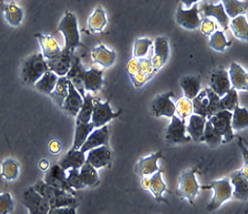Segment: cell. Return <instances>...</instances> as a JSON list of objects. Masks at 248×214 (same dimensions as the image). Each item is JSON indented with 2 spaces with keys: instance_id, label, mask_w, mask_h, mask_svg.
<instances>
[{
  "instance_id": "ba28073f",
  "label": "cell",
  "mask_w": 248,
  "mask_h": 214,
  "mask_svg": "<svg viewBox=\"0 0 248 214\" xmlns=\"http://www.w3.org/2000/svg\"><path fill=\"white\" fill-rule=\"evenodd\" d=\"M22 204L26 207L29 214H47L50 211L47 201L33 186H31L23 192Z\"/></svg>"
},
{
  "instance_id": "816d5d0a",
  "label": "cell",
  "mask_w": 248,
  "mask_h": 214,
  "mask_svg": "<svg viewBox=\"0 0 248 214\" xmlns=\"http://www.w3.org/2000/svg\"><path fill=\"white\" fill-rule=\"evenodd\" d=\"M217 25L216 23L210 19H204L201 23V32L205 35H211L216 31Z\"/></svg>"
},
{
  "instance_id": "1f68e13d",
  "label": "cell",
  "mask_w": 248,
  "mask_h": 214,
  "mask_svg": "<svg viewBox=\"0 0 248 214\" xmlns=\"http://www.w3.org/2000/svg\"><path fill=\"white\" fill-rule=\"evenodd\" d=\"M94 126L92 122L89 123H82V122H76V129H75V137L73 142L72 149L79 150L84 143L88 139L89 135L93 132Z\"/></svg>"
},
{
  "instance_id": "4dcf8cb0",
  "label": "cell",
  "mask_w": 248,
  "mask_h": 214,
  "mask_svg": "<svg viewBox=\"0 0 248 214\" xmlns=\"http://www.w3.org/2000/svg\"><path fill=\"white\" fill-rule=\"evenodd\" d=\"M180 86L185 98L192 100L201 92V78L197 75L184 76L180 80Z\"/></svg>"
},
{
  "instance_id": "f5cc1de1",
  "label": "cell",
  "mask_w": 248,
  "mask_h": 214,
  "mask_svg": "<svg viewBox=\"0 0 248 214\" xmlns=\"http://www.w3.org/2000/svg\"><path fill=\"white\" fill-rule=\"evenodd\" d=\"M47 214H76V208L74 207H62L50 209Z\"/></svg>"
},
{
  "instance_id": "e575fe53",
  "label": "cell",
  "mask_w": 248,
  "mask_h": 214,
  "mask_svg": "<svg viewBox=\"0 0 248 214\" xmlns=\"http://www.w3.org/2000/svg\"><path fill=\"white\" fill-rule=\"evenodd\" d=\"M58 79H59V76L56 75L55 73L47 71L39 79L34 86L40 92L51 95L56 87Z\"/></svg>"
},
{
  "instance_id": "8fae6325",
  "label": "cell",
  "mask_w": 248,
  "mask_h": 214,
  "mask_svg": "<svg viewBox=\"0 0 248 214\" xmlns=\"http://www.w3.org/2000/svg\"><path fill=\"white\" fill-rule=\"evenodd\" d=\"M199 14L200 9L198 6V2L193 4L188 10H184L180 3L175 15L176 22L183 28L196 29L201 26V19H200Z\"/></svg>"
},
{
  "instance_id": "ee69618b",
  "label": "cell",
  "mask_w": 248,
  "mask_h": 214,
  "mask_svg": "<svg viewBox=\"0 0 248 214\" xmlns=\"http://www.w3.org/2000/svg\"><path fill=\"white\" fill-rule=\"evenodd\" d=\"M220 107L221 111H228V112H233L234 108L238 106V96L237 91L231 87L229 91L225 94L222 98H220Z\"/></svg>"
},
{
  "instance_id": "603a6c76",
  "label": "cell",
  "mask_w": 248,
  "mask_h": 214,
  "mask_svg": "<svg viewBox=\"0 0 248 214\" xmlns=\"http://www.w3.org/2000/svg\"><path fill=\"white\" fill-rule=\"evenodd\" d=\"M229 79L232 88L235 90H248V72L236 63H232L230 66Z\"/></svg>"
},
{
  "instance_id": "52a82bcc",
  "label": "cell",
  "mask_w": 248,
  "mask_h": 214,
  "mask_svg": "<svg viewBox=\"0 0 248 214\" xmlns=\"http://www.w3.org/2000/svg\"><path fill=\"white\" fill-rule=\"evenodd\" d=\"M197 168H192L184 171L180 175L177 185V195L182 199L187 200L191 204H194V200L200 191V185L197 180Z\"/></svg>"
},
{
  "instance_id": "f546056e",
  "label": "cell",
  "mask_w": 248,
  "mask_h": 214,
  "mask_svg": "<svg viewBox=\"0 0 248 214\" xmlns=\"http://www.w3.org/2000/svg\"><path fill=\"white\" fill-rule=\"evenodd\" d=\"M40 45L43 51V56L46 60H50L59 55L61 49L58 45V42L50 35L38 33L36 34Z\"/></svg>"
},
{
  "instance_id": "cb8c5ba5",
  "label": "cell",
  "mask_w": 248,
  "mask_h": 214,
  "mask_svg": "<svg viewBox=\"0 0 248 214\" xmlns=\"http://www.w3.org/2000/svg\"><path fill=\"white\" fill-rule=\"evenodd\" d=\"M83 104V99L74 85L68 80V94L63 104V109L70 115L77 117Z\"/></svg>"
},
{
  "instance_id": "c3c4849f",
  "label": "cell",
  "mask_w": 248,
  "mask_h": 214,
  "mask_svg": "<svg viewBox=\"0 0 248 214\" xmlns=\"http://www.w3.org/2000/svg\"><path fill=\"white\" fill-rule=\"evenodd\" d=\"M67 185L70 186L73 190H79L84 188L85 186L80 180L78 176V169H69L67 170Z\"/></svg>"
},
{
  "instance_id": "3957f363",
  "label": "cell",
  "mask_w": 248,
  "mask_h": 214,
  "mask_svg": "<svg viewBox=\"0 0 248 214\" xmlns=\"http://www.w3.org/2000/svg\"><path fill=\"white\" fill-rule=\"evenodd\" d=\"M220 98L214 93L210 87L204 88L192 100L194 114L210 119L211 116L221 112Z\"/></svg>"
},
{
  "instance_id": "d6986e66",
  "label": "cell",
  "mask_w": 248,
  "mask_h": 214,
  "mask_svg": "<svg viewBox=\"0 0 248 214\" xmlns=\"http://www.w3.org/2000/svg\"><path fill=\"white\" fill-rule=\"evenodd\" d=\"M109 141V128L108 126H103L98 128L89 135L86 142L81 146L80 151L84 154L88 153L91 150L94 149L100 146H108Z\"/></svg>"
},
{
  "instance_id": "277c9868",
  "label": "cell",
  "mask_w": 248,
  "mask_h": 214,
  "mask_svg": "<svg viewBox=\"0 0 248 214\" xmlns=\"http://www.w3.org/2000/svg\"><path fill=\"white\" fill-rule=\"evenodd\" d=\"M49 71L46 60L42 54L29 57L22 65L21 77L25 84L35 85L39 79Z\"/></svg>"
},
{
  "instance_id": "2e32d148",
  "label": "cell",
  "mask_w": 248,
  "mask_h": 214,
  "mask_svg": "<svg viewBox=\"0 0 248 214\" xmlns=\"http://www.w3.org/2000/svg\"><path fill=\"white\" fill-rule=\"evenodd\" d=\"M170 55V46L167 38H156L154 42L153 56L151 58L153 68L155 71L161 69L165 63L167 62Z\"/></svg>"
},
{
  "instance_id": "9c48e42d",
  "label": "cell",
  "mask_w": 248,
  "mask_h": 214,
  "mask_svg": "<svg viewBox=\"0 0 248 214\" xmlns=\"http://www.w3.org/2000/svg\"><path fill=\"white\" fill-rule=\"evenodd\" d=\"M121 112H114L110 107L109 100L101 102L99 100H93V112L92 116V123L94 128H101L106 125L109 121L117 118Z\"/></svg>"
},
{
  "instance_id": "f6af8a7d",
  "label": "cell",
  "mask_w": 248,
  "mask_h": 214,
  "mask_svg": "<svg viewBox=\"0 0 248 214\" xmlns=\"http://www.w3.org/2000/svg\"><path fill=\"white\" fill-rule=\"evenodd\" d=\"M192 112H193L192 100L186 99L185 97L177 100V102L175 104V113L177 114L176 116L179 119L186 120L187 117H190Z\"/></svg>"
},
{
  "instance_id": "484cf974",
  "label": "cell",
  "mask_w": 248,
  "mask_h": 214,
  "mask_svg": "<svg viewBox=\"0 0 248 214\" xmlns=\"http://www.w3.org/2000/svg\"><path fill=\"white\" fill-rule=\"evenodd\" d=\"M201 10L205 17L215 18L222 28L227 29L230 23V19L226 15L225 10H224V8L221 3H219L217 5L204 3L202 5Z\"/></svg>"
},
{
  "instance_id": "7bdbcfd3",
  "label": "cell",
  "mask_w": 248,
  "mask_h": 214,
  "mask_svg": "<svg viewBox=\"0 0 248 214\" xmlns=\"http://www.w3.org/2000/svg\"><path fill=\"white\" fill-rule=\"evenodd\" d=\"M203 139L204 142H206L209 145L214 147L223 143L222 137L219 134L217 130L214 129L210 121L208 120L206 124H205V129H204V134H203Z\"/></svg>"
},
{
  "instance_id": "e0dca14e",
  "label": "cell",
  "mask_w": 248,
  "mask_h": 214,
  "mask_svg": "<svg viewBox=\"0 0 248 214\" xmlns=\"http://www.w3.org/2000/svg\"><path fill=\"white\" fill-rule=\"evenodd\" d=\"M162 151L160 150L150 157L140 159L135 166L136 174L142 178L153 176L154 173L160 170L158 167V161L162 158Z\"/></svg>"
},
{
  "instance_id": "9a60e30c",
  "label": "cell",
  "mask_w": 248,
  "mask_h": 214,
  "mask_svg": "<svg viewBox=\"0 0 248 214\" xmlns=\"http://www.w3.org/2000/svg\"><path fill=\"white\" fill-rule=\"evenodd\" d=\"M44 182L48 186L56 187L74 195V190L67 185V171L60 168L59 165H54L49 168Z\"/></svg>"
},
{
  "instance_id": "db71d44e",
  "label": "cell",
  "mask_w": 248,
  "mask_h": 214,
  "mask_svg": "<svg viewBox=\"0 0 248 214\" xmlns=\"http://www.w3.org/2000/svg\"><path fill=\"white\" fill-rule=\"evenodd\" d=\"M48 149L51 154H58L61 151V144L57 140H52L48 144Z\"/></svg>"
},
{
  "instance_id": "d590c367",
  "label": "cell",
  "mask_w": 248,
  "mask_h": 214,
  "mask_svg": "<svg viewBox=\"0 0 248 214\" xmlns=\"http://www.w3.org/2000/svg\"><path fill=\"white\" fill-rule=\"evenodd\" d=\"M78 176L85 186L93 187L99 183V175L97 170L87 162L78 170Z\"/></svg>"
},
{
  "instance_id": "836d02e7",
  "label": "cell",
  "mask_w": 248,
  "mask_h": 214,
  "mask_svg": "<svg viewBox=\"0 0 248 214\" xmlns=\"http://www.w3.org/2000/svg\"><path fill=\"white\" fill-rule=\"evenodd\" d=\"M4 11V15L6 20L11 26H19L23 19V12L21 9L15 4H4L0 5Z\"/></svg>"
},
{
  "instance_id": "74e56055",
  "label": "cell",
  "mask_w": 248,
  "mask_h": 214,
  "mask_svg": "<svg viewBox=\"0 0 248 214\" xmlns=\"http://www.w3.org/2000/svg\"><path fill=\"white\" fill-rule=\"evenodd\" d=\"M83 104L81 109L77 115L76 122H82V123H89L92 121V116L93 112V98L90 93L85 94L82 97Z\"/></svg>"
},
{
  "instance_id": "11a10c76",
  "label": "cell",
  "mask_w": 248,
  "mask_h": 214,
  "mask_svg": "<svg viewBox=\"0 0 248 214\" xmlns=\"http://www.w3.org/2000/svg\"><path fill=\"white\" fill-rule=\"evenodd\" d=\"M38 168L43 171H47L49 168V161L47 159H42L38 164Z\"/></svg>"
},
{
  "instance_id": "ffe728a7",
  "label": "cell",
  "mask_w": 248,
  "mask_h": 214,
  "mask_svg": "<svg viewBox=\"0 0 248 214\" xmlns=\"http://www.w3.org/2000/svg\"><path fill=\"white\" fill-rule=\"evenodd\" d=\"M210 86L214 93L222 98L231 89L228 72L224 69L215 70L210 75Z\"/></svg>"
},
{
  "instance_id": "83f0119b",
  "label": "cell",
  "mask_w": 248,
  "mask_h": 214,
  "mask_svg": "<svg viewBox=\"0 0 248 214\" xmlns=\"http://www.w3.org/2000/svg\"><path fill=\"white\" fill-rule=\"evenodd\" d=\"M206 122L207 119L202 116L197 114L191 115L188 125L186 126V131L189 134L191 140L193 139L195 142H204L203 134Z\"/></svg>"
},
{
  "instance_id": "7c38bea8",
  "label": "cell",
  "mask_w": 248,
  "mask_h": 214,
  "mask_svg": "<svg viewBox=\"0 0 248 214\" xmlns=\"http://www.w3.org/2000/svg\"><path fill=\"white\" fill-rule=\"evenodd\" d=\"M171 97H173L172 91L161 94L153 100L151 108L153 116L172 118L175 115V104L172 102Z\"/></svg>"
},
{
  "instance_id": "ab89813d",
  "label": "cell",
  "mask_w": 248,
  "mask_h": 214,
  "mask_svg": "<svg viewBox=\"0 0 248 214\" xmlns=\"http://www.w3.org/2000/svg\"><path fill=\"white\" fill-rule=\"evenodd\" d=\"M230 26H231V29L235 37L238 38L242 41H248V19L244 15L238 16V17L232 19Z\"/></svg>"
},
{
  "instance_id": "8d00e7d4",
  "label": "cell",
  "mask_w": 248,
  "mask_h": 214,
  "mask_svg": "<svg viewBox=\"0 0 248 214\" xmlns=\"http://www.w3.org/2000/svg\"><path fill=\"white\" fill-rule=\"evenodd\" d=\"M107 23L106 14L102 8H96L88 20V28L92 32L102 31Z\"/></svg>"
},
{
  "instance_id": "44dd1931",
  "label": "cell",
  "mask_w": 248,
  "mask_h": 214,
  "mask_svg": "<svg viewBox=\"0 0 248 214\" xmlns=\"http://www.w3.org/2000/svg\"><path fill=\"white\" fill-rule=\"evenodd\" d=\"M112 161V152L108 146H100L88 152L86 162L95 169L107 167Z\"/></svg>"
},
{
  "instance_id": "60d3db41",
  "label": "cell",
  "mask_w": 248,
  "mask_h": 214,
  "mask_svg": "<svg viewBox=\"0 0 248 214\" xmlns=\"http://www.w3.org/2000/svg\"><path fill=\"white\" fill-rule=\"evenodd\" d=\"M232 116V130H240L248 128V109L240 108L236 106L233 110Z\"/></svg>"
},
{
  "instance_id": "4316f807",
  "label": "cell",
  "mask_w": 248,
  "mask_h": 214,
  "mask_svg": "<svg viewBox=\"0 0 248 214\" xmlns=\"http://www.w3.org/2000/svg\"><path fill=\"white\" fill-rule=\"evenodd\" d=\"M92 59L93 61L102 65L103 67H110L114 65L116 59V54L114 51L109 50L104 44H100L92 50Z\"/></svg>"
},
{
  "instance_id": "7dc6e473",
  "label": "cell",
  "mask_w": 248,
  "mask_h": 214,
  "mask_svg": "<svg viewBox=\"0 0 248 214\" xmlns=\"http://www.w3.org/2000/svg\"><path fill=\"white\" fill-rule=\"evenodd\" d=\"M210 45L212 49L218 52H223L226 47L231 45V43L227 42L224 33L220 30H216L210 35Z\"/></svg>"
},
{
  "instance_id": "7402d4cb",
  "label": "cell",
  "mask_w": 248,
  "mask_h": 214,
  "mask_svg": "<svg viewBox=\"0 0 248 214\" xmlns=\"http://www.w3.org/2000/svg\"><path fill=\"white\" fill-rule=\"evenodd\" d=\"M230 183L232 186V197L239 200H247L248 197V180L241 170L230 176Z\"/></svg>"
},
{
  "instance_id": "f35d334b",
  "label": "cell",
  "mask_w": 248,
  "mask_h": 214,
  "mask_svg": "<svg viewBox=\"0 0 248 214\" xmlns=\"http://www.w3.org/2000/svg\"><path fill=\"white\" fill-rule=\"evenodd\" d=\"M68 94V79L66 76L59 77L58 83L54 91L51 93V98L55 102L58 104L60 108L63 107L64 101Z\"/></svg>"
},
{
  "instance_id": "8992f818",
  "label": "cell",
  "mask_w": 248,
  "mask_h": 214,
  "mask_svg": "<svg viewBox=\"0 0 248 214\" xmlns=\"http://www.w3.org/2000/svg\"><path fill=\"white\" fill-rule=\"evenodd\" d=\"M58 29L63 33L65 38V49L73 52L75 48L82 45L79 41L80 36L76 16L73 13L69 11L65 13V16L59 23Z\"/></svg>"
},
{
  "instance_id": "d6a6232c",
  "label": "cell",
  "mask_w": 248,
  "mask_h": 214,
  "mask_svg": "<svg viewBox=\"0 0 248 214\" xmlns=\"http://www.w3.org/2000/svg\"><path fill=\"white\" fill-rule=\"evenodd\" d=\"M225 13L228 18L234 19L238 16H242L248 12V1H235V0H223L221 2Z\"/></svg>"
},
{
  "instance_id": "d4e9b609",
  "label": "cell",
  "mask_w": 248,
  "mask_h": 214,
  "mask_svg": "<svg viewBox=\"0 0 248 214\" xmlns=\"http://www.w3.org/2000/svg\"><path fill=\"white\" fill-rule=\"evenodd\" d=\"M86 163V156L80 150L71 149L68 151L65 157L59 161L60 168H63L65 171L69 169H78Z\"/></svg>"
},
{
  "instance_id": "ac0fdd59",
  "label": "cell",
  "mask_w": 248,
  "mask_h": 214,
  "mask_svg": "<svg viewBox=\"0 0 248 214\" xmlns=\"http://www.w3.org/2000/svg\"><path fill=\"white\" fill-rule=\"evenodd\" d=\"M141 183L144 188L151 191L156 200H164L163 193L167 190V186L162 178V170L154 173L152 177H143Z\"/></svg>"
},
{
  "instance_id": "30bf717a",
  "label": "cell",
  "mask_w": 248,
  "mask_h": 214,
  "mask_svg": "<svg viewBox=\"0 0 248 214\" xmlns=\"http://www.w3.org/2000/svg\"><path fill=\"white\" fill-rule=\"evenodd\" d=\"M232 116V112L221 111L211 116L209 119L214 129L221 135L223 143H229L233 139V131L231 125Z\"/></svg>"
},
{
  "instance_id": "b9f144b4",
  "label": "cell",
  "mask_w": 248,
  "mask_h": 214,
  "mask_svg": "<svg viewBox=\"0 0 248 214\" xmlns=\"http://www.w3.org/2000/svg\"><path fill=\"white\" fill-rule=\"evenodd\" d=\"M19 173V166L17 161L13 159H7L1 166V175L5 179L11 181L16 179Z\"/></svg>"
},
{
  "instance_id": "5b68a950",
  "label": "cell",
  "mask_w": 248,
  "mask_h": 214,
  "mask_svg": "<svg viewBox=\"0 0 248 214\" xmlns=\"http://www.w3.org/2000/svg\"><path fill=\"white\" fill-rule=\"evenodd\" d=\"M202 189H212L213 196L207 206L208 212H213L219 209L220 205L232 197V186L230 183L229 177L211 182L209 185L200 186Z\"/></svg>"
},
{
  "instance_id": "6da1fadb",
  "label": "cell",
  "mask_w": 248,
  "mask_h": 214,
  "mask_svg": "<svg viewBox=\"0 0 248 214\" xmlns=\"http://www.w3.org/2000/svg\"><path fill=\"white\" fill-rule=\"evenodd\" d=\"M66 77L74 85L82 97L85 96V90L89 92L98 91L104 84L103 71L97 68L85 70L80 63V59L75 56H73L70 70Z\"/></svg>"
},
{
  "instance_id": "bcb514c9",
  "label": "cell",
  "mask_w": 248,
  "mask_h": 214,
  "mask_svg": "<svg viewBox=\"0 0 248 214\" xmlns=\"http://www.w3.org/2000/svg\"><path fill=\"white\" fill-rule=\"evenodd\" d=\"M153 45V41L147 38L137 39L134 44L133 56L136 59L144 58L147 56L150 47Z\"/></svg>"
},
{
  "instance_id": "681fc988",
  "label": "cell",
  "mask_w": 248,
  "mask_h": 214,
  "mask_svg": "<svg viewBox=\"0 0 248 214\" xmlns=\"http://www.w3.org/2000/svg\"><path fill=\"white\" fill-rule=\"evenodd\" d=\"M14 210V201L10 192L0 194V214H10Z\"/></svg>"
},
{
  "instance_id": "7a4b0ae2",
  "label": "cell",
  "mask_w": 248,
  "mask_h": 214,
  "mask_svg": "<svg viewBox=\"0 0 248 214\" xmlns=\"http://www.w3.org/2000/svg\"><path fill=\"white\" fill-rule=\"evenodd\" d=\"M33 187L45 198L50 206V209L62 208V207H74L77 208V200L75 196L46 185L44 180L38 181Z\"/></svg>"
},
{
  "instance_id": "5bb4252c",
  "label": "cell",
  "mask_w": 248,
  "mask_h": 214,
  "mask_svg": "<svg viewBox=\"0 0 248 214\" xmlns=\"http://www.w3.org/2000/svg\"><path fill=\"white\" fill-rule=\"evenodd\" d=\"M186 120H181L176 115H173L172 117V122L166 130L165 140L167 141V143L172 144L189 143L191 138L186 135Z\"/></svg>"
},
{
  "instance_id": "4fadbf2b",
  "label": "cell",
  "mask_w": 248,
  "mask_h": 214,
  "mask_svg": "<svg viewBox=\"0 0 248 214\" xmlns=\"http://www.w3.org/2000/svg\"><path fill=\"white\" fill-rule=\"evenodd\" d=\"M73 56V52L64 48L56 57L46 60L49 71L55 73L59 77L66 76L70 70Z\"/></svg>"
},
{
  "instance_id": "f907efd6",
  "label": "cell",
  "mask_w": 248,
  "mask_h": 214,
  "mask_svg": "<svg viewBox=\"0 0 248 214\" xmlns=\"http://www.w3.org/2000/svg\"><path fill=\"white\" fill-rule=\"evenodd\" d=\"M139 65H140V70L150 78H152L153 75L156 72L153 68V64H152V61H151L150 58H145L144 57V58L139 59Z\"/></svg>"
},
{
  "instance_id": "f1b7e54d",
  "label": "cell",
  "mask_w": 248,
  "mask_h": 214,
  "mask_svg": "<svg viewBox=\"0 0 248 214\" xmlns=\"http://www.w3.org/2000/svg\"><path fill=\"white\" fill-rule=\"evenodd\" d=\"M126 72L135 88H140L151 79L140 70L139 59L136 58H132L126 65Z\"/></svg>"
}]
</instances>
